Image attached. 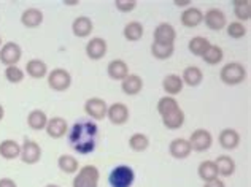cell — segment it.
<instances>
[{
	"label": "cell",
	"instance_id": "1",
	"mask_svg": "<svg viewBox=\"0 0 251 187\" xmlns=\"http://www.w3.org/2000/svg\"><path fill=\"white\" fill-rule=\"evenodd\" d=\"M69 143L75 152L81 156H88L94 152L97 146L99 127L91 119H81L69 129Z\"/></svg>",
	"mask_w": 251,
	"mask_h": 187
},
{
	"label": "cell",
	"instance_id": "2",
	"mask_svg": "<svg viewBox=\"0 0 251 187\" xmlns=\"http://www.w3.org/2000/svg\"><path fill=\"white\" fill-rule=\"evenodd\" d=\"M220 79L227 86L242 84L247 79V70H245V67L239 62H229L221 69Z\"/></svg>",
	"mask_w": 251,
	"mask_h": 187
},
{
	"label": "cell",
	"instance_id": "3",
	"mask_svg": "<svg viewBox=\"0 0 251 187\" xmlns=\"http://www.w3.org/2000/svg\"><path fill=\"white\" fill-rule=\"evenodd\" d=\"M135 181V171L129 165H118L110 171V187H132Z\"/></svg>",
	"mask_w": 251,
	"mask_h": 187
},
{
	"label": "cell",
	"instance_id": "4",
	"mask_svg": "<svg viewBox=\"0 0 251 187\" xmlns=\"http://www.w3.org/2000/svg\"><path fill=\"white\" fill-rule=\"evenodd\" d=\"M100 171L94 165H84L83 168L76 171L72 187H99Z\"/></svg>",
	"mask_w": 251,
	"mask_h": 187
},
{
	"label": "cell",
	"instance_id": "5",
	"mask_svg": "<svg viewBox=\"0 0 251 187\" xmlns=\"http://www.w3.org/2000/svg\"><path fill=\"white\" fill-rule=\"evenodd\" d=\"M72 75L65 69H52L48 73V86L56 92H64L70 88Z\"/></svg>",
	"mask_w": 251,
	"mask_h": 187
},
{
	"label": "cell",
	"instance_id": "6",
	"mask_svg": "<svg viewBox=\"0 0 251 187\" xmlns=\"http://www.w3.org/2000/svg\"><path fill=\"white\" fill-rule=\"evenodd\" d=\"M23 57V49L21 46L15 42H6L0 48V62L6 67L16 65Z\"/></svg>",
	"mask_w": 251,
	"mask_h": 187
},
{
	"label": "cell",
	"instance_id": "7",
	"mask_svg": "<svg viewBox=\"0 0 251 187\" xmlns=\"http://www.w3.org/2000/svg\"><path fill=\"white\" fill-rule=\"evenodd\" d=\"M188 141H189L191 149L193 151L203 152L211 148V144H213V137H211V133L205 129H197L191 133Z\"/></svg>",
	"mask_w": 251,
	"mask_h": 187
},
{
	"label": "cell",
	"instance_id": "8",
	"mask_svg": "<svg viewBox=\"0 0 251 187\" xmlns=\"http://www.w3.org/2000/svg\"><path fill=\"white\" fill-rule=\"evenodd\" d=\"M19 159H21L23 162L27 164V165L38 164V162H40V159H42L40 144H38L37 141H34V140H25V141L23 143V146H21V156H19Z\"/></svg>",
	"mask_w": 251,
	"mask_h": 187
},
{
	"label": "cell",
	"instance_id": "9",
	"mask_svg": "<svg viewBox=\"0 0 251 187\" xmlns=\"http://www.w3.org/2000/svg\"><path fill=\"white\" fill-rule=\"evenodd\" d=\"M107 110H108L107 102H105L103 98H99V97L88 98L84 103V113L91 119H96V121H100V119L107 117Z\"/></svg>",
	"mask_w": 251,
	"mask_h": 187
},
{
	"label": "cell",
	"instance_id": "10",
	"mask_svg": "<svg viewBox=\"0 0 251 187\" xmlns=\"http://www.w3.org/2000/svg\"><path fill=\"white\" fill-rule=\"evenodd\" d=\"M203 23H205V25L210 30L220 32L227 25V19H226V15H224L221 10L210 8L205 15H203Z\"/></svg>",
	"mask_w": 251,
	"mask_h": 187
},
{
	"label": "cell",
	"instance_id": "11",
	"mask_svg": "<svg viewBox=\"0 0 251 187\" xmlns=\"http://www.w3.org/2000/svg\"><path fill=\"white\" fill-rule=\"evenodd\" d=\"M107 49H108L107 42L100 37L91 38L88 45H86V54H88V57L92 59V61H100V59H103L107 56Z\"/></svg>",
	"mask_w": 251,
	"mask_h": 187
},
{
	"label": "cell",
	"instance_id": "12",
	"mask_svg": "<svg viewBox=\"0 0 251 187\" xmlns=\"http://www.w3.org/2000/svg\"><path fill=\"white\" fill-rule=\"evenodd\" d=\"M175 38H176V30L172 24L162 23L154 29V43L174 46Z\"/></svg>",
	"mask_w": 251,
	"mask_h": 187
},
{
	"label": "cell",
	"instance_id": "13",
	"mask_svg": "<svg viewBox=\"0 0 251 187\" xmlns=\"http://www.w3.org/2000/svg\"><path fill=\"white\" fill-rule=\"evenodd\" d=\"M46 133H48L50 138H54V140H59L65 137L69 133V125H67V121H65L64 117H51L48 119V124L45 127Z\"/></svg>",
	"mask_w": 251,
	"mask_h": 187
},
{
	"label": "cell",
	"instance_id": "14",
	"mask_svg": "<svg viewBox=\"0 0 251 187\" xmlns=\"http://www.w3.org/2000/svg\"><path fill=\"white\" fill-rule=\"evenodd\" d=\"M107 117L110 119L111 124L115 125H123L129 121V108L124 103L118 102L108 106L107 110Z\"/></svg>",
	"mask_w": 251,
	"mask_h": 187
},
{
	"label": "cell",
	"instance_id": "15",
	"mask_svg": "<svg viewBox=\"0 0 251 187\" xmlns=\"http://www.w3.org/2000/svg\"><path fill=\"white\" fill-rule=\"evenodd\" d=\"M203 23V13L196 6H189L181 13V24L188 29H194Z\"/></svg>",
	"mask_w": 251,
	"mask_h": 187
},
{
	"label": "cell",
	"instance_id": "16",
	"mask_svg": "<svg viewBox=\"0 0 251 187\" xmlns=\"http://www.w3.org/2000/svg\"><path fill=\"white\" fill-rule=\"evenodd\" d=\"M92 30H94V24H92L91 18L88 16H78L74 21V24H72V32L78 38L89 37Z\"/></svg>",
	"mask_w": 251,
	"mask_h": 187
},
{
	"label": "cell",
	"instance_id": "17",
	"mask_svg": "<svg viewBox=\"0 0 251 187\" xmlns=\"http://www.w3.org/2000/svg\"><path fill=\"white\" fill-rule=\"evenodd\" d=\"M107 73L115 81H123V79L129 75V67L123 59H113V61L107 65Z\"/></svg>",
	"mask_w": 251,
	"mask_h": 187
},
{
	"label": "cell",
	"instance_id": "18",
	"mask_svg": "<svg viewBox=\"0 0 251 187\" xmlns=\"http://www.w3.org/2000/svg\"><path fill=\"white\" fill-rule=\"evenodd\" d=\"M191 144L186 138H175L174 141L169 144V152L172 157L175 159H186L191 154Z\"/></svg>",
	"mask_w": 251,
	"mask_h": 187
},
{
	"label": "cell",
	"instance_id": "19",
	"mask_svg": "<svg viewBox=\"0 0 251 187\" xmlns=\"http://www.w3.org/2000/svg\"><path fill=\"white\" fill-rule=\"evenodd\" d=\"M218 141H220L221 148L230 151V149H235L237 146L240 144V135H239V132L234 129H224L220 132V135H218Z\"/></svg>",
	"mask_w": 251,
	"mask_h": 187
},
{
	"label": "cell",
	"instance_id": "20",
	"mask_svg": "<svg viewBox=\"0 0 251 187\" xmlns=\"http://www.w3.org/2000/svg\"><path fill=\"white\" fill-rule=\"evenodd\" d=\"M43 23V13L38 8H27L21 15V24L27 29H35Z\"/></svg>",
	"mask_w": 251,
	"mask_h": 187
},
{
	"label": "cell",
	"instance_id": "21",
	"mask_svg": "<svg viewBox=\"0 0 251 187\" xmlns=\"http://www.w3.org/2000/svg\"><path fill=\"white\" fill-rule=\"evenodd\" d=\"M143 89V79L138 75H129L121 81V91L126 95H137Z\"/></svg>",
	"mask_w": 251,
	"mask_h": 187
},
{
	"label": "cell",
	"instance_id": "22",
	"mask_svg": "<svg viewBox=\"0 0 251 187\" xmlns=\"http://www.w3.org/2000/svg\"><path fill=\"white\" fill-rule=\"evenodd\" d=\"M161 117H162V124L166 125L169 130H176V129H180V127H183L184 124V111L181 108H176Z\"/></svg>",
	"mask_w": 251,
	"mask_h": 187
},
{
	"label": "cell",
	"instance_id": "23",
	"mask_svg": "<svg viewBox=\"0 0 251 187\" xmlns=\"http://www.w3.org/2000/svg\"><path fill=\"white\" fill-rule=\"evenodd\" d=\"M25 73L34 79H42L48 76V65L40 59H30L27 65H25Z\"/></svg>",
	"mask_w": 251,
	"mask_h": 187
},
{
	"label": "cell",
	"instance_id": "24",
	"mask_svg": "<svg viewBox=\"0 0 251 187\" xmlns=\"http://www.w3.org/2000/svg\"><path fill=\"white\" fill-rule=\"evenodd\" d=\"M0 156L5 160H15L21 156V144L16 143L15 140H3L0 143Z\"/></svg>",
	"mask_w": 251,
	"mask_h": 187
},
{
	"label": "cell",
	"instance_id": "25",
	"mask_svg": "<svg viewBox=\"0 0 251 187\" xmlns=\"http://www.w3.org/2000/svg\"><path fill=\"white\" fill-rule=\"evenodd\" d=\"M216 168H218V176H232L235 173V160L230 156H218L216 160H213Z\"/></svg>",
	"mask_w": 251,
	"mask_h": 187
},
{
	"label": "cell",
	"instance_id": "26",
	"mask_svg": "<svg viewBox=\"0 0 251 187\" xmlns=\"http://www.w3.org/2000/svg\"><path fill=\"white\" fill-rule=\"evenodd\" d=\"M162 88H164V91L167 92L169 97H174V95H176V94H180L183 91V79H181L180 75L172 73V75H167L166 78H164Z\"/></svg>",
	"mask_w": 251,
	"mask_h": 187
},
{
	"label": "cell",
	"instance_id": "27",
	"mask_svg": "<svg viewBox=\"0 0 251 187\" xmlns=\"http://www.w3.org/2000/svg\"><path fill=\"white\" fill-rule=\"evenodd\" d=\"M181 79H183V84H188L191 88H197L202 79H203V73L199 67H186L181 75Z\"/></svg>",
	"mask_w": 251,
	"mask_h": 187
},
{
	"label": "cell",
	"instance_id": "28",
	"mask_svg": "<svg viewBox=\"0 0 251 187\" xmlns=\"http://www.w3.org/2000/svg\"><path fill=\"white\" fill-rule=\"evenodd\" d=\"M197 175L202 179V181H213L218 178V168L213 160H203L199 164V168H197Z\"/></svg>",
	"mask_w": 251,
	"mask_h": 187
},
{
	"label": "cell",
	"instance_id": "29",
	"mask_svg": "<svg viewBox=\"0 0 251 187\" xmlns=\"http://www.w3.org/2000/svg\"><path fill=\"white\" fill-rule=\"evenodd\" d=\"M48 116L42 110H32L27 116V125L32 130H45L46 124H48Z\"/></svg>",
	"mask_w": 251,
	"mask_h": 187
},
{
	"label": "cell",
	"instance_id": "30",
	"mask_svg": "<svg viewBox=\"0 0 251 187\" xmlns=\"http://www.w3.org/2000/svg\"><path fill=\"white\" fill-rule=\"evenodd\" d=\"M232 6H234V15L237 19H239V23L240 21H250V18H251L250 0H234Z\"/></svg>",
	"mask_w": 251,
	"mask_h": 187
},
{
	"label": "cell",
	"instance_id": "31",
	"mask_svg": "<svg viewBox=\"0 0 251 187\" xmlns=\"http://www.w3.org/2000/svg\"><path fill=\"white\" fill-rule=\"evenodd\" d=\"M143 32H145V29H143V25L140 23L132 21L124 27L123 35H124L126 40H127V42H138V40L143 37Z\"/></svg>",
	"mask_w": 251,
	"mask_h": 187
},
{
	"label": "cell",
	"instance_id": "32",
	"mask_svg": "<svg viewBox=\"0 0 251 187\" xmlns=\"http://www.w3.org/2000/svg\"><path fill=\"white\" fill-rule=\"evenodd\" d=\"M57 166L65 175H74V173L78 171V159L69 154H62L57 159Z\"/></svg>",
	"mask_w": 251,
	"mask_h": 187
},
{
	"label": "cell",
	"instance_id": "33",
	"mask_svg": "<svg viewBox=\"0 0 251 187\" xmlns=\"http://www.w3.org/2000/svg\"><path fill=\"white\" fill-rule=\"evenodd\" d=\"M223 49L220 48V46H216V45H210L208 46V49L203 52V62L208 64V65H218L221 61H223Z\"/></svg>",
	"mask_w": 251,
	"mask_h": 187
},
{
	"label": "cell",
	"instance_id": "34",
	"mask_svg": "<svg viewBox=\"0 0 251 187\" xmlns=\"http://www.w3.org/2000/svg\"><path fill=\"white\" fill-rule=\"evenodd\" d=\"M150 146V138L145 133H134L129 138V148L135 152H143L147 151Z\"/></svg>",
	"mask_w": 251,
	"mask_h": 187
},
{
	"label": "cell",
	"instance_id": "35",
	"mask_svg": "<svg viewBox=\"0 0 251 187\" xmlns=\"http://www.w3.org/2000/svg\"><path fill=\"white\" fill-rule=\"evenodd\" d=\"M174 51H175V46H172V45H159L154 42L151 45V54H153L156 59H159V61L170 59L174 56Z\"/></svg>",
	"mask_w": 251,
	"mask_h": 187
},
{
	"label": "cell",
	"instance_id": "36",
	"mask_svg": "<svg viewBox=\"0 0 251 187\" xmlns=\"http://www.w3.org/2000/svg\"><path fill=\"white\" fill-rule=\"evenodd\" d=\"M211 43L208 42V40L205 37H194V38H191V42L188 45V48L189 51L193 52L194 56H203V52H205L208 49V46Z\"/></svg>",
	"mask_w": 251,
	"mask_h": 187
},
{
	"label": "cell",
	"instance_id": "37",
	"mask_svg": "<svg viewBox=\"0 0 251 187\" xmlns=\"http://www.w3.org/2000/svg\"><path fill=\"white\" fill-rule=\"evenodd\" d=\"M176 108H180V105H178V102H176V98H175V97H169V95H166V97L159 98V102H157V113H159L161 116L167 115V113L174 111V110H176Z\"/></svg>",
	"mask_w": 251,
	"mask_h": 187
},
{
	"label": "cell",
	"instance_id": "38",
	"mask_svg": "<svg viewBox=\"0 0 251 187\" xmlns=\"http://www.w3.org/2000/svg\"><path fill=\"white\" fill-rule=\"evenodd\" d=\"M24 76H25L24 70H21V69H19V67H16V65L6 67V69H5V78L8 79L10 83H13V84L21 83L23 79H24Z\"/></svg>",
	"mask_w": 251,
	"mask_h": 187
},
{
	"label": "cell",
	"instance_id": "39",
	"mask_svg": "<svg viewBox=\"0 0 251 187\" xmlns=\"http://www.w3.org/2000/svg\"><path fill=\"white\" fill-rule=\"evenodd\" d=\"M227 35L230 38H235V40H240L247 35V27L243 25V23H239V21H235V23H230L227 25Z\"/></svg>",
	"mask_w": 251,
	"mask_h": 187
},
{
	"label": "cell",
	"instance_id": "40",
	"mask_svg": "<svg viewBox=\"0 0 251 187\" xmlns=\"http://www.w3.org/2000/svg\"><path fill=\"white\" fill-rule=\"evenodd\" d=\"M115 6L121 13H130L135 10L137 0H115Z\"/></svg>",
	"mask_w": 251,
	"mask_h": 187
},
{
	"label": "cell",
	"instance_id": "41",
	"mask_svg": "<svg viewBox=\"0 0 251 187\" xmlns=\"http://www.w3.org/2000/svg\"><path fill=\"white\" fill-rule=\"evenodd\" d=\"M0 187H18V186L11 178H2L0 179Z\"/></svg>",
	"mask_w": 251,
	"mask_h": 187
},
{
	"label": "cell",
	"instance_id": "42",
	"mask_svg": "<svg viewBox=\"0 0 251 187\" xmlns=\"http://www.w3.org/2000/svg\"><path fill=\"white\" fill-rule=\"evenodd\" d=\"M203 187H226L224 186V183L223 181H220V179H213V181H208V183H205L203 184Z\"/></svg>",
	"mask_w": 251,
	"mask_h": 187
},
{
	"label": "cell",
	"instance_id": "43",
	"mask_svg": "<svg viewBox=\"0 0 251 187\" xmlns=\"http://www.w3.org/2000/svg\"><path fill=\"white\" fill-rule=\"evenodd\" d=\"M176 6H188L189 3H193V2H191V0H175V2H174Z\"/></svg>",
	"mask_w": 251,
	"mask_h": 187
},
{
	"label": "cell",
	"instance_id": "44",
	"mask_svg": "<svg viewBox=\"0 0 251 187\" xmlns=\"http://www.w3.org/2000/svg\"><path fill=\"white\" fill-rule=\"evenodd\" d=\"M3 116H5V110H3V106L0 105V121L3 119Z\"/></svg>",
	"mask_w": 251,
	"mask_h": 187
},
{
	"label": "cell",
	"instance_id": "45",
	"mask_svg": "<svg viewBox=\"0 0 251 187\" xmlns=\"http://www.w3.org/2000/svg\"><path fill=\"white\" fill-rule=\"evenodd\" d=\"M45 187H61V186H57V184H48V186H45Z\"/></svg>",
	"mask_w": 251,
	"mask_h": 187
},
{
	"label": "cell",
	"instance_id": "46",
	"mask_svg": "<svg viewBox=\"0 0 251 187\" xmlns=\"http://www.w3.org/2000/svg\"><path fill=\"white\" fill-rule=\"evenodd\" d=\"M0 48H2V37H0Z\"/></svg>",
	"mask_w": 251,
	"mask_h": 187
}]
</instances>
